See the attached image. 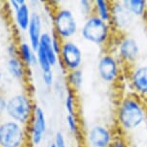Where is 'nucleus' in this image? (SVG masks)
<instances>
[{
	"label": "nucleus",
	"instance_id": "nucleus-32",
	"mask_svg": "<svg viewBox=\"0 0 147 147\" xmlns=\"http://www.w3.org/2000/svg\"><path fill=\"white\" fill-rule=\"evenodd\" d=\"M48 147H56V146H55L54 142H51L50 144H49V146H48Z\"/></svg>",
	"mask_w": 147,
	"mask_h": 147
},
{
	"label": "nucleus",
	"instance_id": "nucleus-19",
	"mask_svg": "<svg viewBox=\"0 0 147 147\" xmlns=\"http://www.w3.org/2000/svg\"><path fill=\"white\" fill-rule=\"evenodd\" d=\"M66 88L74 91H78L84 83V72L81 68L77 70L66 72L65 75Z\"/></svg>",
	"mask_w": 147,
	"mask_h": 147
},
{
	"label": "nucleus",
	"instance_id": "nucleus-17",
	"mask_svg": "<svg viewBox=\"0 0 147 147\" xmlns=\"http://www.w3.org/2000/svg\"><path fill=\"white\" fill-rule=\"evenodd\" d=\"M38 48L44 52V54L48 58L52 67L57 65L58 62H59V56L55 52L53 45H52V34L48 32H43L40 38V45H38Z\"/></svg>",
	"mask_w": 147,
	"mask_h": 147
},
{
	"label": "nucleus",
	"instance_id": "nucleus-16",
	"mask_svg": "<svg viewBox=\"0 0 147 147\" xmlns=\"http://www.w3.org/2000/svg\"><path fill=\"white\" fill-rule=\"evenodd\" d=\"M18 56L27 67H33L37 65V53L31 44L27 41H21L18 44Z\"/></svg>",
	"mask_w": 147,
	"mask_h": 147
},
{
	"label": "nucleus",
	"instance_id": "nucleus-21",
	"mask_svg": "<svg viewBox=\"0 0 147 147\" xmlns=\"http://www.w3.org/2000/svg\"><path fill=\"white\" fill-rule=\"evenodd\" d=\"M65 97V108L67 115H77V96L76 91L66 88Z\"/></svg>",
	"mask_w": 147,
	"mask_h": 147
},
{
	"label": "nucleus",
	"instance_id": "nucleus-6",
	"mask_svg": "<svg viewBox=\"0 0 147 147\" xmlns=\"http://www.w3.org/2000/svg\"><path fill=\"white\" fill-rule=\"evenodd\" d=\"M122 63L113 53H103L97 63V73L106 84H115L120 79Z\"/></svg>",
	"mask_w": 147,
	"mask_h": 147
},
{
	"label": "nucleus",
	"instance_id": "nucleus-13",
	"mask_svg": "<svg viewBox=\"0 0 147 147\" xmlns=\"http://www.w3.org/2000/svg\"><path fill=\"white\" fill-rule=\"evenodd\" d=\"M42 27L43 21L42 16L38 12L33 11L31 21H30L28 30H27V35H28V42L31 44V46L34 48L35 51H37L38 45H40V38L42 36Z\"/></svg>",
	"mask_w": 147,
	"mask_h": 147
},
{
	"label": "nucleus",
	"instance_id": "nucleus-2",
	"mask_svg": "<svg viewBox=\"0 0 147 147\" xmlns=\"http://www.w3.org/2000/svg\"><path fill=\"white\" fill-rule=\"evenodd\" d=\"M79 32L84 40L96 46H105L112 40L113 30L110 22L92 13L85 18Z\"/></svg>",
	"mask_w": 147,
	"mask_h": 147
},
{
	"label": "nucleus",
	"instance_id": "nucleus-25",
	"mask_svg": "<svg viewBox=\"0 0 147 147\" xmlns=\"http://www.w3.org/2000/svg\"><path fill=\"white\" fill-rule=\"evenodd\" d=\"M54 144L56 147H67L66 145V140L65 138V135L62 132L58 131L54 136Z\"/></svg>",
	"mask_w": 147,
	"mask_h": 147
},
{
	"label": "nucleus",
	"instance_id": "nucleus-33",
	"mask_svg": "<svg viewBox=\"0 0 147 147\" xmlns=\"http://www.w3.org/2000/svg\"><path fill=\"white\" fill-rule=\"evenodd\" d=\"M0 54H1V49H0Z\"/></svg>",
	"mask_w": 147,
	"mask_h": 147
},
{
	"label": "nucleus",
	"instance_id": "nucleus-11",
	"mask_svg": "<svg viewBox=\"0 0 147 147\" xmlns=\"http://www.w3.org/2000/svg\"><path fill=\"white\" fill-rule=\"evenodd\" d=\"M115 135L109 127L103 124L90 126L86 136V142L88 147H112Z\"/></svg>",
	"mask_w": 147,
	"mask_h": 147
},
{
	"label": "nucleus",
	"instance_id": "nucleus-8",
	"mask_svg": "<svg viewBox=\"0 0 147 147\" xmlns=\"http://www.w3.org/2000/svg\"><path fill=\"white\" fill-rule=\"evenodd\" d=\"M140 55V47L138 40L130 36H124L119 38L116 44V57L123 65H135Z\"/></svg>",
	"mask_w": 147,
	"mask_h": 147
},
{
	"label": "nucleus",
	"instance_id": "nucleus-23",
	"mask_svg": "<svg viewBox=\"0 0 147 147\" xmlns=\"http://www.w3.org/2000/svg\"><path fill=\"white\" fill-rule=\"evenodd\" d=\"M79 9L81 15H83L86 18H88L93 13V1H88V0H81L78 2Z\"/></svg>",
	"mask_w": 147,
	"mask_h": 147
},
{
	"label": "nucleus",
	"instance_id": "nucleus-18",
	"mask_svg": "<svg viewBox=\"0 0 147 147\" xmlns=\"http://www.w3.org/2000/svg\"><path fill=\"white\" fill-rule=\"evenodd\" d=\"M93 13L103 20L110 22L112 16V2L108 0L93 1Z\"/></svg>",
	"mask_w": 147,
	"mask_h": 147
},
{
	"label": "nucleus",
	"instance_id": "nucleus-14",
	"mask_svg": "<svg viewBox=\"0 0 147 147\" xmlns=\"http://www.w3.org/2000/svg\"><path fill=\"white\" fill-rule=\"evenodd\" d=\"M5 71L13 80L23 82L27 77L28 67L24 65L18 56L9 57L5 63Z\"/></svg>",
	"mask_w": 147,
	"mask_h": 147
},
{
	"label": "nucleus",
	"instance_id": "nucleus-22",
	"mask_svg": "<svg viewBox=\"0 0 147 147\" xmlns=\"http://www.w3.org/2000/svg\"><path fill=\"white\" fill-rule=\"evenodd\" d=\"M65 120L69 132L74 136H76L77 138H79L80 135H81V129H80V123L77 115H67Z\"/></svg>",
	"mask_w": 147,
	"mask_h": 147
},
{
	"label": "nucleus",
	"instance_id": "nucleus-20",
	"mask_svg": "<svg viewBox=\"0 0 147 147\" xmlns=\"http://www.w3.org/2000/svg\"><path fill=\"white\" fill-rule=\"evenodd\" d=\"M122 3L135 18H142L147 13V1L145 0H123Z\"/></svg>",
	"mask_w": 147,
	"mask_h": 147
},
{
	"label": "nucleus",
	"instance_id": "nucleus-28",
	"mask_svg": "<svg viewBox=\"0 0 147 147\" xmlns=\"http://www.w3.org/2000/svg\"><path fill=\"white\" fill-rule=\"evenodd\" d=\"M27 1L25 0H11V1L8 2V4H9V7L11 8V10L13 11V13L15 12L18 9V8H20L22 5L25 4Z\"/></svg>",
	"mask_w": 147,
	"mask_h": 147
},
{
	"label": "nucleus",
	"instance_id": "nucleus-1",
	"mask_svg": "<svg viewBox=\"0 0 147 147\" xmlns=\"http://www.w3.org/2000/svg\"><path fill=\"white\" fill-rule=\"evenodd\" d=\"M116 121L120 131L133 133L147 123V107L144 100L134 93L126 94L119 101Z\"/></svg>",
	"mask_w": 147,
	"mask_h": 147
},
{
	"label": "nucleus",
	"instance_id": "nucleus-15",
	"mask_svg": "<svg viewBox=\"0 0 147 147\" xmlns=\"http://www.w3.org/2000/svg\"><path fill=\"white\" fill-rule=\"evenodd\" d=\"M31 6L28 2L23 4L20 8L13 12V19H15L16 26L19 31L25 32L28 30L30 21L32 18Z\"/></svg>",
	"mask_w": 147,
	"mask_h": 147
},
{
	"label": "nucleus",
	"instance_id": "nucleus-30",
	"mask_svg": "<svg viewBox=\"0 0 147 147\" xmlns=\"http://www.w3.org/2000/svg\"><path fill=\"white\" fill-rule=\"evenodd\" d=\"M9 79L13 80L9 75H8V73L6 71L0 69V90H1V88H5L6 82H8V80Z\"/></svg>",
	"mask_w": 147,
	"mask_h": 147
},
{
	"label": "nucleus",
	"instance_id": "nucleus-3",
	"mask_svg": "<svg viewBox=\"0 0 147 147\" xmlns=\"http://www.w3.org/2000/svg\"><path fill=\"white\" fill-rule=\"evenodd\" d=\"M36 105L28 94L18 92L7 98L6 116L11 120L28 126L32 119Z\"/></svg>",
	"mask_w": 147,
	"mask_h": 147
},
{
	"label": "nucleus",
	"instance_id": "nucleus-9",
	"mask_svg": "<svg viewBox=\"0 0 147 147\" xmlns=\"http://www.w3.org/2000/svg\"><path fill=\"white\" fill-rule=\"evenodd\" d=\"M29 140L33 145H40L44 140L47 131V120L43 109L36 105L32 119L28 125Z\"/></svg>",
	"mask_w": 147,
	"mask_h": 147
},
{
	"label": "nucleus",
	"instance_id": "nucleus-12",
	"mask_svg": "<svg viewBox=\"0 0 147 147\" xmlns=\"http://www.w3.org/2000/svg\"><path fill=\"white\" fill-rule=\"evenodd\" d=\"M128 77L133 93L143 100L147 99V65L132 66Z\"/></svg>",
	"mask_w": 147,
	"mask_h": 147
},
{
	"label": "nucleus",
	"instance_id": "nucleus-31",
	"mask_svg": "<svg viewBox=\"0 0 147 147\" xmlns=\"http://www.w3.org/2000/svg\"><path fill=\"white\" fill-rule=\"evenodd\" d=\"M8 51V56L9 57H16L18 56V45H15L13 43L10 44L7 48Z\"/></svg>",
	"mask_w": 147,
	"mask_h": 147
},
{
	"label": "nucleus",
	"instance_id": "nucleus-5",
	"mask_svg": "<svg viewBox=\"0 0 147 147\" xmlns=\"http://www.w3.org/2000/svg\"><path fill=\"white\" fill-rule=\"evenodd\" d=\"M53 33L63 41L71 40L80 31L74 13L65 7H58L52 15Z\"/></svg>",
	"mask_w": 147,
	"mask_h": 147
},
{
	"label": "nucleus",
	"instance_id": "nucleus-27",
	"mask_svg": "<svg viewBox=\"0 0 147 147\" xmlns=\"http://www.w3.org/2000/svg\"><path fill=\"white\" fill-rule=\"evenodd\" d=\"M6 108H7V98L3 94L0 93V121L6 115Z\"/></svg>",
	"mask_w": 147,
	"mask_h": 147
},
{
	"label": "nucleus",
	"instance_id": "nucleus-10",
	"mask_svg": "<svg viewBox=\"0 0 147 147\" xmlns=\"http://www.w3.org/2000/svg\"><path fill=\"white\" fill-rule=\"evenodd\" d=\"M135 18L131 12L123 5L122 1L112 2V16L110 23L113 30H115L118 33L127 31L133 26Z\"/></svg>",
	"mask_w": 147,
	"mask_h": 147
},
{
	"label": "nucleus",
	"instance_id": "nucleus-7",
	"mask_svg": "<svg viewBox=\"0 0 147 147\" xmlns=\"http://www.w3.org/2000/svg\"><path fill=\"white\" fill-rule=\"evenodd\" d=\"M83 51L75 41L63 40L59 54V62L66 72L80 69L83 63Z\"/></svg>",
	"mask_w": 147,
	"mask_h": 147
},
{
	"label": "nucleus",
	"instance_id": "nucleus-24",
	"mask_svg": "<svg viewBox=\"0 0 147 147\" xmlns=\"http://www.w3.org/2000/svg\"><path fill=\"white\" fill-rule=\"evenodd\" d=\"M41 80L46 88H51L55 83V75L52 69L41 72Z\"/></svg>",
	"mask_w": 147,
	"mask_h": 147
},
{
	"label": "nucleus",
	"instance_id": "nucleus-26",
	"mask_svg": "<svg viewBox=\"0 0 147 147\" xmlns=\"http://www.w3.org/2000/svg\"><path fill=\"white\" fill-rule=\"evenodd\" d=\"M62 43H63V40H61V38L58 37V36L55 35L53 32H52V45H53L54 50L58 54V56H59V54H60V52H61Z\"/></svg>",
	"mask_w": 147,
	"mask_h": 147
},
{
	"label": "nucleus",
	"instance_id": "nucleus-29",
	"mask_svg": "<svg viewBox=\"0 0 147 147\" xmlns=\"http://www.w3.org/2000/svg\"><path fill=\"white\" fill-rule=\"evenodd\" d=\"M112 147H129V146L123 138L120 137V136H115L113 142L112 144Z\"/></svg>",
	"mask_w": 147,
	"mask_h": 147
},
{
	"label": "nucleus",
	"instance_id": "nucleus-4",
	"mask_svg": "<svg viewBox=\"0 0 147 147\" xmlns=\"http://www.w3.org/2000/svg\"><path fill=\"white\" fill-rule=\"evenodd\" d=\"M28 141L26 126L9 118L0 121V147H27Z\"/></svg>",
	"mask_w": 147,
	"mask_h": 147
}]
</instances>
